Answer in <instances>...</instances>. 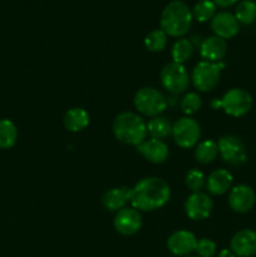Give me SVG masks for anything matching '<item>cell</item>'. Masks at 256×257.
Masks as SVG:
<instances>
[{
	"mask_svg": "<svg viewBox=\"0 0 256 257\" xmlns=\"http://www.w3.org/2000/svg\"><path fill=\"white\" fill-rule=\"evenodd\" d=\"M171 198V188L165 180L160 177H146L136 183L132 188L131 203L138 211L158 210Z\"/></svg>",
	"mask_w": 256,
	"mask_h": 257,
	"instance_id": "obj_1",
	"label": "cell"
},
{
	"mask_svg": "<svg viewBox=\"0 0 256 257\" xmlns=\"http://www.w3.org/2000/svg\"><path fill=\"white\" fill-rule=\"evenodd\" d=\"M192 12L182 0H173L161 14V29L170 37H182L192 25Z\"/></svg>",
	"mask_w": 256,
	"mask_h": 257,
	"instance_id": "obj_2",
	"label": "cell"
},
{
	"mask_svg": "<svg viewBox=\"0 0 256 257\" xmlns=\"http://www.w3.org/2000/svg\"><path fill=\"white\" fill-rule=\"evenodd\" d=\"M113 133L119 142L138 146L147 137V123L133 112H122L113 120Z\"/></svg>",
	"mask_w": 256,
	"mask_h": 257,
	"instance_id": "obj_3",
	"label": "cell"
},
{
	"mask_svg": "<svg viewBox=\"0 0 256 257\" xmlns=\"http://www.w3.org/2000/svg\"><path fill=\"white\" fill-rule=\"evenodd\" d=\"M135 107L141 114L147 117H158L167 108L166 97L152 87L141 88L135 95Z\"/></svg>",
	"mask_w": 256,
	"mask_h": 257,
	"instance_id": "obj_4",
	"label": "cell"
},
{
	"mask_svg": "<svg viewBox=\"0 0 256 257\" xmlns=\"http://www.w3.org/2000/svg\"><path fill=\"white\" fill-rule=\"evenodd\" d=\"M221 68H222V64L220 63H211L206 60L197 63L191 75L196 89L200 92H211L215 89L220 83Z\"/></svg>",
	"mask_w": 256,
	"mask_h": 257,
	"instance_id": "obj_5",
	"label": "cell"
},
{
	"mask_svg": "<svg viewBox=\"0 0 256 257\" xmlns=\"http://www.w3.org/2000/svg\"><path fill=\"white\" fill-rule=\"evenodd\" d=\"M252 97L242 88H232L221 98V108L231 117H243L252 108Z\"/></svg>",
	"mask_w": 256,
	"mask_h": 257,
	"instance_id": "obj_6",
	"label": "cell"
},
{
	"mask_svg": "<svg viewBox=\"0 0 256 257\" xmlns=\"http://www.w3.org/2000/svg\"><path fill=\"white\" fill-rule=\"evenodd\" d=\"M161 83L168 92L180 94L185 92L190 85V75L185 65L171 62L167 63L161 70Z\"/></svg>",
	"mask_w": 256,
	"mask_h": 257,
	"instance_id": "obj_7",
	"label": "cell"
},
{
	"mask_svg": "<svg viewBox=\"0 0 256 257\" xmlns=\"http://www.w3.org/2000/svg\"><path fill=\"white\" fill-rule=\"evenodd\" d=\"M172 136L178 147L192 148L197 146L201 137L200 124L193 118L182 117L173 124Z\"/></svg>",
	"mask_w": 256,
	"mask_h": 257,
	"instance_id": "obj_8",
	"label": "cell"
},
{
	"mask_svg": "<svg viewBox=\"0 0 256 257\" xmlns=\"http://www.w3.org/2000/svg\"><path fill=\"white\" fill-rule=\"evenodd\" d=\"M218 155L223 162L231 166H241L247 160V152L242 141L236 136H225L218 141Z\"/></svg>",
	"mask_w": 256,
	"mask_h": 257,
	"instance_id": "obj_9",
	"label": "cell"
},
{
	"mask_svg": "<svg viewBox=\"0 0 256 257\" xmlns=\"http://www.w3.org/2000/svg\"><path fill=\"white\" fill-rule=\"evenodd\" d=\"M213 202L207 193L195 192L188 196L185 202V212L193 221H203L210 217Z\"/></svg>",
	"mask_w": 256,
	"mask_h": 257,
	"instance_id": "obj_10",
	"label": "cell"
},
{
	"mask_svg": "<svg viewBox=\"0 0 256 257\" xmlns=\"http://www.w3.org/2000/svg\"><path fill=\"white\" fill-rule=\"evenodd\" d=\"M114 228L123 236H131L138 232L142 226V216L135 207H124L118 211L114 217Z\"/></svg>",
	"mask_w": 256,
	"mask_h": 257,
	"instance_id": "obj_11",
	"label": "cell"
},
{
	"mask_svg": "<svg viewBox=\"0 0 256 257\" xmlns=\"http://www.w3.org/2000/svg\"><path fill=\"white\" fill-rule=\"evenodd\" d=\"M256 202L255 191L247 185H237L230 191L228 206L237 213H246L252 210Z\"/></svg>",
	"mask_w": 256,
	"mask_h": 257,
	"instance_id": "obj_12",
	"label": "cell"
},
{
	"mask_svg": "<svg viewBox=\"0 0 256 257\" xmlns=\"http://www.w3.org/2000/svg\"><path fill=\"white\" fill-rule=\"evenodd\" d=\"M197 238L192 232L180 230L173 232L167 240V247L175 256H187L196 250Z\"/></svg>",
	"mask_w": 256,
	"mask_h": 257,
	"instance_id": "obj_13",
	"label": "cell"
},
{
	"mask_svg": "<svg viewBox=\"0 0 256 257\" xmlns=\"http://www.w3.org/2000/svg\"><path fill=\"white\" fill-rule=\"evenodd\" d=\"M231 251L238 257H251L256 253V231L243 228L231 238Z\"/></svg>",
	"mask_w": 256,
	"mask_h": 257,
	"instance_id": "obj_14",
	"label": "cell"
},
{
	"mask_svg": "<svg viewBox=\"0 0 256 257\" xmlns=\"http://www.w3.org/2000/svg\"><path fill=\"white\" fill-rule=\"evenodd\" d=\"M211 29L215 33V35L222 38V39H230L233 38L238 33L240 24L235 15L230 13H218L211 20Z\"/></svg>",
	"mask_w": 256,
	"mask_h": 257,
	"instance_id": "obj_15",
	"label": "cell"
},
{
	"mask_svg": "<svg viewBox=\"0 0 256 257\" xmlns=\"http://www.w3.org/2000/svg\"><path fill=\"white\" fill-rule=\"evenodd\" d=\"M137 152L143 156L148 162L156 163V165L165 162L170 153L167 145L163 141L155 140V138L143 141L141 145L137 146Z\"/></svg>",
	"mask_w": 256,
	"mask_h": 257,
	"instance_id": "obj_16",
	"label": "cell"
},
{
	"mask_svg": "<svg viewBox=\"0 0 256 257\" xmlns=\"http://www.w3.org/2000/svg\"><path fill=\"white\" fill-rule=\"evenodd\" d=\"M131 196H132V188L125 186L113 187L103 195L102 205L110 212H118L123 210L128 202H131Z\"/></svg>",
	"mask_w": 256,
	"mask_h": 257,
	"instance_id": "obj_17",
	"label": "cell"
},
{
	"mask_svg": "<svg viewBox=\"0 0 256 257\" xmlns=\"http://www.w3.org/2000/svg\"><path fill=\"white\" fill-rule=\"evenodd\" d=\"M227 52V44L226 40L217 35H212L203 40L201 44V55L206 62L217 63L225 57Z\"/></svg>",
	"mask_w": 256,
	"mask_h": 257,
	"instance_id": "obj_18",
	"label": "cell"
},
{
	"mask_svg": "<svg viewBox=\"0 0 256 257\" xmlns=\"http://www.w3.org/2000/svg\"><path fill=\"white\" fill-rule=\"evenodd\" d=\"M233 177L227 170H215L206 178V188L213 196H221L227 192L232 185Z\"/></svg>",
	"mask_w": 256,
	"mask_h": 257,
	"instance_id": "obj_19",
	"label": "cell"
},
{
	"mask_svg": "<svg viewBox=\"0 0 256 257\" xmlns=\"http://www.w3.org/2000/svg\"><path fill=\"white\" fill-rule=\"evenodd\" d=\"M63 123L69 132H80L89 124V114L83 108H70L64 114Z\"/></svg>",
	"mask_w": 256,
	"mask_h": 257,
	"instance_id": "obj_20",
	"label": "cell"
},
{
	"mask_svg": "<svg viewBox=\"0 0 256 257\" xmlns=\"http://www.w3.org/2000/svg\"><path fill=\"white\" fill-rule=\"evenodd\" d=\"M173 124L170 122V119L166 117H153L152 119L148 120L147 123V133L151 136V138L155 140H165L168 136L172 135Z\"/></svg>",
	"mask_w": 256,
	"mask_h": 257,
	"instance_id": "obj_21",
	"label": "cell"
},
{
	"mask_svg": "<svg viewBox=\"0 0 256 257\" xmlns=\"http://www.w3.org/2000/svg\"><path fill=\"white\" fill-rule=\"evenodd\" d=\"M218 155L217 142L212 140H206L197 143L195 148V158L201 165H208L213 162Z\"/></svg>",
	"mask_w": 256,
	"mask_h": 257,
	"instance_id": "obj_22",
	"label": "cell"
},
{
	"mask_svg": "<svg viewBox=\"0 0 256 257\" xmlns=\"http://www.w3.org/2000/svg\"><path fill=\"white\" fill-rule=\"evenodd\" d=\"M18 140L17 125L10 119H0V148L9 150L14 147Z\"/></svg>",
	"mask_w": 256,
	"mask_h": 257,
	"instance_id": "obj_23",
	"label": "cell"
},
{
	"mask_svg": "<svg viewBox=\"0 0 256 257\" xmlns=\"http://www.w3.org/2000/svg\"><path fill=\"white\" fill-rule=\"evenodd\" d=\"M235 18L238 24L250 25L256 20V3L252 0H243L237 5Z\"/></svg>",
	"mask_w": 256,
	"mask_h": 257,
	"instance_id": "obj_24",
	"label": "cell"
},
{
	"mask_svg": "<svg viewBox=\"0 0 256 257\" xmlns=\"http://www.w3.org/2000/svg\"><path fill=\"white\" fill-rule=\"evenodd\" d=\"M193 54V45L192 43L190 42L186 38H181L177 42L173 44L172 47V59L173 62L180 63V64H183V63L187 62L188 59H191Z\"/></svg>",
	"mask_w": 256,
	"mask_h": 257,
	"instance_id": "obj_25",
	"label": "cell"
},
{
	"mask_svg": "<svg viewBox=\"0 0 256 257\" xmlns=\"http://www.w3.org/2000/svg\"><path fill=\"white\" fill-rule=\"evenodd\" d=\"M216 15V4L212 0H200L196 3L192 10V17L200 23L212 20Z\"/></svg>",
	"mask_w": 256,
	"mask_h": 257,
	"instance_id": "obj_26",
	"label": "cell"
},
{
	"mask_svg": "<svg viewBox=\"0 0 256 257\" xmlns=\"http://www.w3.org/2000/svg\"><path fill=\"white\" fill-rule=\"evenodd\" d=\"M166 44H167V34L162 29L152 30L145 38V45L150 52H162Z\"/></svg>",
	"mask_w": 256,
	"mask_h": 257,
	"instance_id": "obj_27",
	"label": "cell"
},
{
	"mask_svg": "<svg viewBox=\"0 0 256 257\" xmlns=\"http://www.w3.org/2000/svg\"><path fill=\"white\" fill-rule=\"evenodd\" d=\"M181 109L187 117L196 114L202 107V100L201 97L196 92H188L185 97L181 99Z\"/></svg>",
	"mask_w": 256,
	"mask_h": 257,
	"instance_id": "obj_28",
	"label": "cell"
},
{
	"mask_svg": "<svg viewBox=\"0 0 256 257\" xmlns=\"http://www.w3.org/2000/svg\"><path fill=\"white\" fill-rule=\"evenodd\" d=\"M185 183L188 190L192 191L193 193L201 192L203 186L206 185L205 175L200 170H197V168H192V170L186 173Z\"/></svg>",
	"mask_w": 256,
	"mask_h": 257,
	"instance_id": "obj_29",
	"label": "cell"
},
{
	"mask_svg": "<svg viewBox=\"0 0 256 257\" xmlns=\"http://www.w3.org/2000/svg\"><path fill=\"white\" fill-rule=\"evenodd\" d=\"M195 251L198 257H212L216 252V243L210 238H201L197 241Z\"/></svg>",
	"mask_w": 256,
	"mask_h": 257,
	"instance_id": "obj_30",
	"label": "cell"
},
{
	"mask_svg": "<svg viewBox=\"0 0 256 257\" xmlns=\"http://www.w3.org/2000/svg\"><path fill=\"white\" fill-rule=\"evenodd\" d=\"M212 2L215 3L216 5H218V7L227 8V7H231V5L235 4L237 0H212Z\"/></svg>",
	"mask_w": 256,
	"mask_h": 257,
	"instance_id": "obj_31",
	"label": "cell"
},
{
	"mask_svg": "<svg viewBox=\"0 0 256 257\" xmlns=\"http://www.w3.org/2000/svg\"><path fill=\"white\" fill-rule=\"evenodd\" d=\"M217 257H237V256H236L232 251L228 250V248H223L222 251H220V253H218Z\"/></svg>",
	"mask_w": 256,
	"mask_h": 257,
	"instance_id": "obj_32",
	"label": "cell"
},
{
	"mask_svg": "<svg viewBox=\"0 0 256 257\" xmlns=\"http://www.w3.org/2000/svg\"><path fill=\"white\" fill-rule=\"evenodd\" d=\"M211 107L213 108V109H218V108H221V99H213L212 102H211Z\"/></svg>",
	"mask_w": 256,
	"mask_h": 257,
	"instance_id": "obj_33",
	"label": "cell"
},
{
	"mask_svg": "<svg viewBox=\"0 0 256 257\" xmlns=\"http://www.w3.org/2000/svg\"><path fill=\"white\" fill-rule=\"evenodd\" d=\"M197 257H198V256H197Z\"/></svg>",
	"mask_w": 256,
	"mask_h": 257,
	"instance_id": "obj_34",
	"label": "cell"
}]
</instances>
